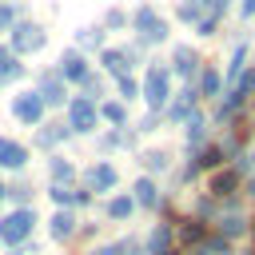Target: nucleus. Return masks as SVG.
Listing matches in <instances>:
<instances>
[{
    "mask_svg": "<svg viewBox=\"0 0 255 255\" xmlns=\"http://www.w3.org/2000/svg\"><path fill=\"white\" fill-rule=\"evenodd\" d=\"M4 24H12V8H0V28Z\"/></svg>",
    "mask_w": 255,
    "mask_h": 255,
    "instance_id": "33",
    "label": "nucleus"
},
{
    "mask_svg": "<svg viewBox=\"0 0 255 255\" xmlns=\"http://www.w3.org/2000/svg\"><path fill=\"white\" fill-rule=\"evenodd\" d=\"M199 92H203V96H215V92H219V72L207 68V72L199 76Z\"/></svg>",
    "mask_w": 255,
    "mask_h": 255,
    "instance_id": "23",
    "label": "nucleus"
},
{
    "mask_svg": "<svg viewBox=\"0 0 255 255\" xmlns=\"http://www.w3.org/2000/svg\"><path fill=\"white\" fill-rule=\"evenodd\" d=\"M163 163H167V155H163V151H151V155H147V167H151V171H159Z\"/></svg>",
    "mask_w": 255,
    "mask_h": 255,
    "instance_id": "31",
    "label": "nucleus"
},
{
    "mask_svg": "<svg viewBox=\"0 0 255 255\" xmlns=\"http://www.w3.org/2000/svg\"><path fill=\"white\" fill-rule=\"evenodd\" d=\"M60 76H64V80H88L84 56H80V52H64V56H60Z\"/></svg>",
    "mask_w": 255,
    "mask_h": 255,
    "instance_id": "8",
    "label": "nucleus"
},
{
    "mask_svg": "<svg viewBox=\"0 0 255 255\" xmlns=\"http://www.w3.org/2000/svg\"><path fill=\"white\" fill-rule=\"evenodd\" d=\"M20 72H24V68H20V64H16V56H12V52H4V48H0V84H4V80H16V76H20Z\"/></svg>",
    "mask_w": 255,
    "mask_h": 255,
    "instance_id": "19",
    "label": "nucleus"
},
{
    "mask_svg": "<svg viewBox=\"0 0 255 255\" xmlns=\"http://www.w3.org/2000/svg\"><path fill=\"white\" fill-rule=\"evenodd\" d=\"M52 175H56V179H72V163H64V159H52Z\"/></svg>",
    "mask_w": 255,
    "mask_h": 255,
    "instance_id": "28",
    "label": "nucleus"
},
{
    "mask_svg": "<svg viewBox=\"0 0 255 255\" xmlns=\"http://www.w3.org/2000/svg\"><path fill=\"white\" fill-rule=\"evenodd\" d=\"M100 112H104V120H112V124H124V116H128V112H124V104H104Z\"/></svg>",
    "mask_w": 255,
    "mask_h": 255,
    "instance_id": "26",
    "label": "nucleus"
},
{
    "mask_svg": "<svg viewBox=\"0 0 255 255\" xmlns=\"http://www.w3.org/2000/svg\"><path fill=\"white\" fill-rule=\"evenodd\" d=\"M80 44H88V48H92V44H104V32H100V28H84V32H80Z\"/></svg>",
    "mask_w": 255,
    "mask_h": 255,
    "instance_id": "27",
    "label": "nucleus"
},
{
    "mask_svg": "<svg viewBox=\"0 0 255 255\" xmlns=\"http://www.w3.org/2000/svg\"><path fill=\"white\" fill-rule=\"evenodd\" d=\"M195 64H199V60H195V52H191V48H175L171 68H175L179 76H191V72H195Z\"/></svg>",
    "mask_w": 255,
    "mask_h": 255,
    "instance_id": "11",
    "label": "nucleus"
},
{
    "mask_svg": "<svg viewBox=\"0 0 255 255\" xmlns=\"http://www.w3.org/2000/svg\"><path fill=\"white\" fill-rule=\"evenodd\" d=\"M211 32H215V16H203L199 20V36H211Z\"/></svg>",
    "mask_w": 255,
    "mask_h": 255,
    "instance_id": "32",
    "label": "nucleus"
},
{
    "mask_svg": "<svg viewBox=\"0 0 255 255\" xmlns=\"http://www.w3.org/2000/svg\"><path fill=\"white\" fill-rule=\"evenodd\" d=\"M167 243H171V227L163 223V227L151 231V239H147V255H167Z\"/></svg>",
    "mask_w": 255,
    "mask_h": 255,
    "instance_id": "12",
    "label": "nucleus"
},
{
    "mask_svg": "<svg viewBox=\"0 0 255 255\" xmlns=\"http://www.w3.org/2000/svg\"><path fill=\"white\" fill-rule=\"evenodd\" d=\"M40 100H44V104H64V84H60V76H44Z\"/></svg>",
    "mask_w": 255,
    "mask_h": 255,
    "instance_id": "10",
    "label": "nucleus"
},
{
    "mask_svg": "<svg viewBox=\"0 0 255 255\" xmlns=\"http://www.w3.org/2000/svg\"><path fill=\"white\" fill-rule=\"evenodd\" d=\"M247 195H255V175H251V179H247Z\"/></svg>",
    "mask_w": 255,
    "mask_h": 255,
    "instance_id": "35",
    "label": "nucleus"
},
{
    "mask_svg": "<svg viewBox=\"0 0 255 255\" xmlns=\"http://www.w3.org/2000/svg\"><path fill=\"white\" fill-rule=\"evenodd\" d=\"M131 211H135V199H128V195H116V199L108 203V215H112V219H128Z\"/></svg>",
    "mask_w": 255,
    "mask_h": 255,
    "instance_id": "17",
    "label": "nucleus"
},
{
    "mask_svg": "<svg viewBox=\"0 0 255 255\" xmlns=\"http://www.w3.org/2000/svg\"><path fill=\"white\" fill-rule=\"evenodd\" d=\"M128 60H131L128 52H116V48H108V52H104V68H108V72H116V76H128Z\"/></svg>",
    "mask_w": 255,
    "mask_h": 255,
    "instance_id": "14",
    "label": "nucleus"
},
{
    "mask_svg": "<svg viewBox=\"0 0 255 255\" xmlns=\"http://www.w3.org/2000/svg\"><path fill=\"white\" fill-rule=\"evenodd\" d=\"M32 223H36V211H28V207L4 215L0 219V243H24L32 235Z\"/></svg>",
    "mask_w": 255,
    "mask_h": 255,
    "instance_id": "1",
    "label": "nucleus"
},
{
    "mask_svg": "<svg viewBox=\"0 0 255 255\" xmlns=\"http://www.w3.org/2000/svg\"><path fill=\"white\" fill-rule=\"evenodd\" d=\"M179 239H183V243H199V239H203V223H199V219H187V223L179 227Z\"/></svg>",
    "mask_w": 255,
    "mask_h": 255,
    "instance_id": "21",
    "label": "nucleus"
},
{
    "mask_svg": "<svg viewBox=\"0 0 255 255\" xmlns=\"http://www.w3.org/2000/svg\"><path fill=\"white\" fill-rule=\"evenodd\" d=\"M135 203H143V207H155L159 203V191H155L151 179H135Z\"/></svg>",
    "mask_w": 255,
    "mask_h": 255,
    "instance_id": "15",
    "label": "nucleus"
},
{
    "mask_svg": "<svg viewBox=\"0 0 255 255\" xmlns=\"http://www.w3.org/2000/svg\"><path fill=\"white\" fill-rule=\"evenodd\" d=\"M231 187H239V171H219L211 179V191L215 195H231Z\"/></svg>",
    "mask_w": 255,
    "mask_h": 255,
    "instance_id": "16",
    "label": "nucleus"
},
{
    "mask_svg": "<svg viewBox=\"0 0 255 255\" xmlns=\"http://www.w3.org/2000/svg\"><path fill=\"white\" fill-rule=\"evenodd\" d=\"M72 231H76V219H72L68 211H56V219H52V235H56V239H68Z\"/></svg>",
    "mask_w": 255,
    "mask_h": 255,
    "instance_id": "18",
    "label": "nucleus"
},
{
    "mask_svg": "<svg viewBox=\"0 0 255 255\" xmlns=\"http://www.w3.org/2000/svg\"><path fill=\"white\" fill-rule=\"evenodd\" d=\"M120 96H128V100L135 96V80L131 76H120Z\"/></svg>",
    "mask_w": 255,
    "mask_h": 255,
    "instance_id": "29",
    "label": "nucleus"
},
{
    "mask_svg": "<svg viewBox=\"0 0 255 255\" xmlns=\"http://www.w3.org/2000/svg\"><path fill=\"white\" fill-rule=\"evenodd\" d=\"M24 159H28V151L16 139H4L0 135V167H24Z\"/></svg>",
    "mask_w": 255,
    "mask_h": 255,
    "instance_id": "9",
    "label": "nucleus"
},
{
    "mask_svg": "<svg viewBox=\"0 0 255 255\" xmlns=\"http://www.w3.org/2000/svg\"><path fill=\"white\" fill-rule=\"evenodd\" d=\"M12 112H16V120H24V124H40V116H44V100H40V92H24V96H16Z\"/></svg>",
    "mask_w": 255,
    "mask_h": 255,
    "instance_id": "4",
    "label": "nucleus"
},
{
    "mask_svg": "<svg viewBox=\"0 0 255 255\" xmlns=\"http://www.w3.org/2000/svg\"><path fill=\"white\" fill-rule=\"evenodd\" d=\"M191 108H195V92H179V100L171 104V120H183Z\"/></svg>",
    "mask_w": 255,
    "mask_h": 255,
    "instance_id": "20",
    "label": "nucleus"
},
{
    "mask_svg": "<svg viewBox=\"0 0 255 255\" xmlns=\"http://www.w3.org/2000/svg\"><path fill=\"white\" fill-rule=\"evenodd\" d=\"M167 255H175V251H167Z\"/></svg>",
    "mask_w": 255,
    "mask_h": 255,
    "instance_id": "37",
    "label": "nucleus"
},
{
    "mask_svg": "<svg viewBox=\"0 0 255 255\" xmlns=\"http://www.w3.org/2000/svg\"><path fill=\"white\" fill-rule=\"evenodd\" d=\"M247 92H255V68H247V72L235 80V92H231V96H239V100H243Z\"/></svg>",
    "mask_w": 255,
    "mask_h": 255,
    "instance_id": "22",
    "label": "nucleus"
},
{
    "mask_svg": "<svg viewBox=\"0 0 255 255\" xmlns=\"http://www.w3.org/2000/svg\"><path fill=\"white\" fill-rule=\"evenodd\" d=\"M60 135H64V128H48V131H40L36 139H40V143H56Z\"/></svg>",
    "mask_w": 255,
    "mask_h": 255,
    "instance_id": "30",
    "label": "nucleus"
},
{
    "mask_svg": "<svg viewBox=\"0 0 255 255\" xmlns=\"http://www.w3.org/2000/svg\"><path fill=\"white\" fill-rule=\"evenodd\" d=\"M243 16H255V0H243V8H239Z\"/></svg>",
    "mask_w": 255,
    "mask_h": 255,
    "instance_id": "34",
    "label": "nucleus"
},
{
    "mask_svg": "<svg viewBox=\"0 0 255 255\" xmlns=\"http://www.w3.org/2000/svg\"><path fill=\"white\" fill-rule=\"evenodd\" d=\"M0 199H4V187H0Z\"/></svg>",
    "mask_w": 255,
    "mask_h": 255,
    "instance_id": "36",
    "label": "nucleus"
},
{
    "mask_svg": "<svg viewBox=\"0 0 255 255\" xmlns=\"http://www.w3.org/2000/svg\"><path fill=\"white\" fill-rule=\"evenodd\" d=\"M96 104L88 100V96H80V100H72V108H68V120H72V128L76 131H92L96 128Z\"/></svg>",
    "mask_w": 255,
    "mask_h": 255,
    "instance_id": "3",
    "label": "nucleus"
},
{
    "mask_svg": "<svg viewBox=\"0 0 255 255\" xmlns=\"http://www.w3.org/2000/svg\"><path fill=\"white\" fill-rule=\"evenodd\" d=\"M116 179H120V175H116L112 163H96V167L88 171V187H92V191H112Z\"/></svg>",
    "mask_w": 255,
    "mask_h": 255,
    "instance_id": "7",
    "label": "nucleus"
},
{
    "mask_svg": "<svg viewBox=\"0 0 255 255\" xmlns=\"http://www.w3.org/2000/svg\"><path fill=\"white\" fill-rule=\"evenodd\" d=\"M12 44H16V52H36V48H44V32L36 24H20L16 36H12Z\"/></svg>",
    "mask_w": 255,
    "mask_h": 255,
    "instance_id": "6",
    "label": "nucleus"
},
{
    "mask_svg": "<svg viewBox=\"0 0 255 255\" xmlns=\"http://www.w3.org/2000/svg\"><path fill=\"white\" fill-rule=\"evenodd\" d=\"M143 100H147L151 108H163V100H167V72H159V68L147 72V80H143Z\"/></svg>",
    "mask_w": 255,
    "mask_h": 255,
    "instance_id": "5",
    "label": "nucleus"
},
{
    "mask_svg": "<svg viewBox=\"0 0 255 255\" xmlns=\"http://www.w3.org/2000/svg\"><path fill=\"white\" fill-rule=\"evenodd\" d=\"M131 24H135L139 40H147V44H159V40L167 36V24L155 16V8H139V12L131 16Z\"/></svg>",
    "mask_w": 255,
    "mask_h": 255,
    "instance_id": "2",
    "label": "nucleus"
},
{
    "mask_svg": "<svg viewBox=\"0 0 255 255\" xmlns=\"http://www.w3.org/2000/svg\"><path fill=\"white\" fill-rule=\"evenodd\" d=\"M219 163H223V151H219V147L199 151V167H219Z\"/></svg>",
    "mask_w": 255,
    "mask_h": 255,
    "instance_id": "25",
    "label": "nucleus"
},
{
    "mask_svg": "<svg viewBox=\"0 0 255 255\" xmlns=\"http://www.w3.org/2000/svg\"><path fill=\"white\" fill-rule=\"evenodd\" d=\"M207 8H211V0H183V4H179V20H195V24H199V20L207 16Z\"/></svg>",
    "mask_w": 255,
    "mask_h": 255,
    "instance_id": "13",
    "label": "nucleus"
},
{
    "mask_svg": "<svg viewBox=\"0 0 255 255\" xmlns=\"http://www.w3.org/2000/svg\"><path fill=\"white\" fill-rule=\"evenodd\" d=\"M243 231H247V219H243V215H235V211H231V215H227V219H223V235H243Z\"/></svg>",
    "mask_w": 255,
    "mask_h": 255,
    "instance_id": "24",
    "label": "nucleus"
}]
</instances>
